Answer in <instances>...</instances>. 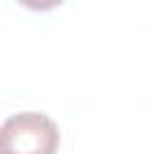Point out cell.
Listing matches in <instances>:
<instances>
[{
  "label": "cell",
  "instance_id": "6da1fadb",
  "mask_svg": "<svg viewBox=\"0 0 154 154\" xmlns=\"http://www.w3.org/2000/svg\"><path fill=\"white\" fill-rule=\"evenodd\" d=\"M58 147L60 130L46 113H14L0 125V154H55Z\"/></svg>",
  "mask_w": 154,
  "mask_h": 154
},
{
  "label": "cell",
  "instance_id": "7a4b0ae2",
  "mask_svg": "<svg viewBox=\"0 0 154 154\" xmlns=\"http://www.w3.org/2000/svg\"><path fill=\"white\" fill-rule=\"evenodd\" d=\"M19 5H24L26 10H34V12H48L58 5H63L65 0H17Z\"/></svg>",
  "mask_w": 154,
  "mask_h": 154
}]
</instances>
